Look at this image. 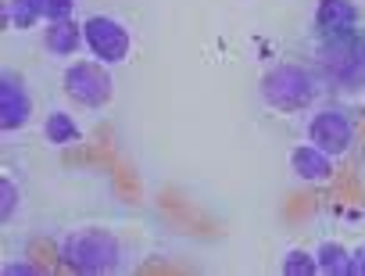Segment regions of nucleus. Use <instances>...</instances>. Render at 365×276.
I'll use <instances>...</instances> for the list:
<instances>
[{
  "mask_svg": "<svg viewBox=\"0 0 365 276\" xmlns=\"http://www.w3.org/2000/svg\"><path fill=\"white\" fill-rule=\"evenodd\" d=\"M40 11H43V22H61V19H72L76 0H40Z\"/></svg>",
  "mask_w": 365,
  "mask_h": 276,
  "instance_id": "dca6fc26",
  "label": "nucleus"
},
{
  "mask_svg": "<svg viewBox=\"0 0 365 276\" xmlns=\"http://www.w3.org/2000/svg\"><path fill=\"white\" fill-rule=\"evenodd\" d=\"M83 40L93 61L101 65H122L133 54V33L125 22L111 19V15H86L83 19Z\"/></svg>",
  "mask_w": 365,
  "mask_h": 276,
  "instance_id": "423d86ee",
  "label": "nucleus"
},
{
  "mask_svg": "<svg viewBox=\"0 0 365 276\" xmlns=\"http://www.w3.org/2000/svg\"><path fill=\"white\" fill-rule=\"evenodd\" d=\"M4 22L19 33L33 29L36 22H43V11H40V0H4Z\"/></svg>",
  "mask_w": 365,
  "mask_h": 276,
  "instance_id": "ddd939ff",
  "label": "nucleus"
},
{
  "mask_svg": "<svg viewBox=\"0 0 365 276\" xmlns=\"http://www.w3.org/2000/svg\"><path fill=\"white\" fill-rule=\"evenodd\" d=\"M287 162H290L294 180L312 183V187H326V183H333V176H336V158L326 155V151H319V148L308 144V140L297 144V148H290Z\"/></svg>",
  "mask_w": 365,
  "mask_h": 276,
  "instance_id": "1a4fd4ad",
  "label": "nucleus"
},
{
  "mask_svg": "<svg viewBox=\"0 0 365 276\" xmlns=\"http://www.w3.org/2000/svg\"><path fill=\"white\" fill-rule=\"evenodd\" d=\"M19 205H22V187L4 173V176H0V223H11Z\"/></svg>",
  "mask_w": 365,
  "mask_h": 276,
  "instance_id": "2eb2a0df",
  "label": "nucleus"
},
{
  "mask_svg": "<svg viewBox=\"0 0 365 276\" xmlns=\"http://www.w3.org/2000/svg\"><path fill=\"white\" fill-rule=\"evenodd\" d=\"M58 258L72 272L108 276L122 269V240L104 226H79L58 240Z\"/></svg>",
  "mask_w": 365,
  "mask_h": 276,
  "instance_id": "7ed1b4c3",
  "label": "nucleus"
},
{
  "mask_svg": "<svg viewBox=\"0 0 365 276\" xmlns=\"http://www.w3.org/2000/svg\"><path fill=\"white\" fill-rule=\"evenodd\" d=\"M279 272H283V276H319L315 251H304V247H290V251H283V258H279Z\"/></svg>",
  "mask_w": 365,
  "mask_h": 276,
  "instance_id": "4468645a",
  "label": "nucleus"
},
{
  "mask_svg": "<svg viewBox=\"0 0 365 276\" xmlns=\"http://www.w3.org/2000/svg\"><path fill=\"white\" fill-rule=\"evenodd\" d=\"M347 276H365V244L351 247V265H347Z\"/></svg>",
  "mask_w": 365,
  "mask_h": 276,
  "instance_id": "a211bd4d",
  "label": "nucleus"
},
{
  "mask_svg": "<svg viewBox=\"0 0 365 276\" xmlns=\"http://www.w3.org/2000/svg\"><path fill=\"white\" fill-rule=\"evenodd\" d=\"M315 262H319V272L322 276H347L351 247H344L336 240H319L315 244Z\"/></svg>",
  "mask_w": 365,
  "mask_h": 276,
  "instance_id": "f8f14e48",
  "label": "nucleus"
},
{
  "mask_svg": "<svg viewBox=\"0 0 365 276\" xmlns=\"http://www.w3.org/2000/svg\"><path fill=\"white\" fill-rule=\"evenodd\" d=\"M33 126V93L29 83L15 72L4 68L0 72V129L4 133H19Z\"/></svg>",
  "mask_w": 365,
  "mask_h": 276,
  "instance_id": "0eeeda50",
  "label": "nucleus"
},
{
  "mask_svg": "<svg viewBox=\"0 0 365 276\" xmlns=\"http://www.w3.org/2000/svg\"><path fill=\"white\" fill-rule=\"evenodd\" d=\"M83 44H86L83 40V22H76V19L47 22V29H43V47L54 58H76Z\"/></svg>",
  "mask_w": 365,
  "mask_h": 276,
  "instance_id": "9d476101",
  "label": "nucleus"
},
{
  "mask_svg": "<svg viewBox=\"0 0 365 276\" xmlns=\"http://www.w3.org/2000/svg\"><path fill=\"white\" fill-rule=\"evenodd\" d=\"M322 93H326V83H322L319 68L301 65V61H279V65L265 68V76L258 79V101L276 115L312 111Z\"/></svg>",
  "mask_w": 365,
  "mask_h": 276,
  "instance_id": "f257e3e1",
  "label": "nucleus"
},
{
  "mask_svg": "<svg viewBox=\"0 0 365 276\" xmlns=\"http://www.w3.org/2000/svg\"><path fill=\"white\" fill-rule=\"evenodd\" d=\"M361 26V8L354 0H319L315 15H312V33L315 40H329V36H344L351 29Z\"/></svg>",
  "mask_w": 365,
  "mask_h": 276,
  "instance_id": "6e6552de",
  "label": "nucleus"
},
{
  "mask_svg": "<svg viewBox=\"0 0 365 276\" xmlns=\"http://www.w3.org/2000/svg\"><path fill=\"white\" fill-rule=\"evenodd\" d=\"M61 86H65V97L86 111H101L115 101V76H111V65H101L93 58H83V61H72L65 72H61Z\"/></svg>",
  "mask_w": 365,
  "mask_h": 276,
  "instance_id": "39448f33",
  "label": "nucleus"
},
{
  "mask_svg": "<svg viewBox=\"0 0 365 276\" xmlns=\"http://www.w3.org/2000/svg\"><path fill=\"white\" fill-rule=\"evenodd\" d=\"M304 136L319 151H326L333 158H347L358 144V118L344 104H322L308 115Z\"/></svg>",
  "mask_w": 365,
  "mask_h": 276,
  "instance_id": "20e7f679",
  "label": "nucleus"
},
{
  "mask_svg": "<svg viewBox=\"0 0 365 276\" xmlns=\"http://www.w3.org/2000/svg\"><path fill=\"white\" fill-rule=\"evenodd\" d=\"M40 276L43 269L40 265H33V262H4V276Z\"/></svg>",
  "mask_w": 365,
  "mask_h": 276,
  "instance_id": "f3484780",
  "label": "nucleus"
},
{
  "mask_svg": "<svg viewBox=\"0 0 365 276\" xmlns=\"http://www.w3.org/2000/svg\"><path fill=\"white\" fill-rule=\"evenodd\" d=\"M43 140H47L51 148H72V144L83 140V126L76 122L72 111L54 108V111H47V118H43Z\"/></svg>",
  "mask_w": 365,
  "mask_h": 276,
  "instance_id": "9b49d317",
  "label": "nucleus"
},
{
  "mask_svg": "<svg viewBox=\"0 0 365 276\" xmlns=\"http://www.w3.org/2000/svg\"><path fill=\"white\" fill-rule=\"evenodd\" d=\"M315 68H319L326 90H333L340 97H361L365 93V29H351L344 36L319 40Z\"/></svg>",
  "mask_w": 365,
  "mask_h": 276,
  "instance_id": "f03ea898",
  "label": "nucleus"
}]
</instances>
